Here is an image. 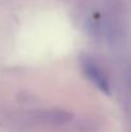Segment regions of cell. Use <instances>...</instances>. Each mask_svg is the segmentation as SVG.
Returning a JSON list of instances; mask_svg holds the SVG:
<instances>
[{"instance_id":"cell-1","label":"cell","mask_w":131,"mask_h":132,"mask_svg":"<svg viewBox=\"0 0 131 132\" xmlns=\"http://www.w3.org/2000/svg\"><path fill=\"white\" fill-rule=\"evenodd\" d=\"M82 69H84L85 76L89 78V81L93 82V85H95L104 94L109 95V92H111L109 81H108L107 76L104 75V72L99 68V65L93 59H90V58L82 59Z\"/></svg>"}]
</instances>
